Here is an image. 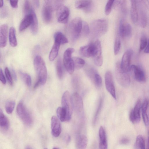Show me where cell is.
I'll return each mask as SVG.
<instances>
[{"instance_id":"obj_4","label":"cell","mask_w":149,"mask_h":149,"mask_svg":"<svg viewBox=\"0 0 149 149\" xmlns=\"http://www.w3.org/2000/svg\"><path fill=\"white\" fill-rule=\"evenodd\" d=\"M17 114L23 122L27 125H31L32 123V117L22 102H19L17 108Z\"/></svg>"},{"instance_id":"obj_45","label":"cell","mask_w":149,"mask_h":149,"mask_svg":"<svg viewBox=\"0 0 149 149\" xmlns=\"http://www.w3.org/2000/svg\"><path fill=\"white\" fill-rule=\"evenodd\" d=\"M121 46V42L119 38L117 37L115 40L114 45V53L116 55L119 53Z\"/></svg>"},{"instance_id":"obj_21","label":"cell","mask_w":149,"mask_h":149,"mask_svg":"<svg viewBox=\"0 0 149 149\" xmlns=\"http://www.w3.org/2000/svg\"><path fill=\"white\" fill-rule=\"evenodd\" d=\"M52 11L49 3H46L43 7L42 14V19L45 23H48L51 22Z\"/></svg>"},{"instance_id":"obj_26","label":"cell","mask_w":149,"mask_h":149,"mask_svg":"<svg viewBox=\"0 0 149 149\" xmlns=\"http://www.w3.org/2000/svg\"><path fill=\"white\" fill-rule=\"evenodd\" d=\"M0 126L1 129L4 131L8 130L9 127L8 120L1 109H0Z\"/></svg>"},{"instance_id":"obj_3","label":"cell","mask_w":149,"mask_h":149,"mask_svg":"<svg viewBox=\"0 0 149 149\" xmlns=\"http://www.w3.org/2000/svg\"><path fill=\"white\" fill-rule=\"evenodd\" d=\"M115 74L116 79L118 83L124 87H128L130 83L129 75L121 68L120 63L117 62L115 67Z\"/></svg>"},{"instance_id":"obj_29","label":"cell","mask_w":149,"mask_h":149,"mask_svg":"<svg viewBox=\"0 0 149 149\" xmlns=\"http://www.w3.org/2000/svg\"><path fill=\"white\" fill-rule=\"evenodd\" d=\"M54 42L60 45L63 44L68 42V40L65 36L61 32H56L54 35Z\"/></svg>"},{"instance_id":"obj_7","label":"cell","mask_w":149,"mask_h":149,"mask_svg":"<svg viewBox=\"0 0 149 149\" xmlns=\"http://www.w3.org/2000/svg\"><path fill=\"white\" fill-rule=\"evenodd\" d=\"M74 51V49L73 48H68L65 50L63 54V62L64 66L67 71L71 74H72L74 70L72 57V54Z\"/></svg>"},{"instance_id":"obj_27","label":"cell","mask_w":149,"mask_h":149,"mask_svg":"<svg viewBox=\"0 0 149 149\" xmlns=\"http://www.w3.org/2000/svg\"><path fill=\"white\" fill-rule=\"evenodd\" d=\"M139 18L140 25L143 28L145 27L147 24V19L146 13L143 9L139 6Z\"/></svg>"},{"instance_id":"obj_58","label":"cell","mask_w":149,"mask_h":149,"mask_svg":"<svg viewBox=\"0 0 149 149\" xmlns=\"http://www.w3.org/2000/svg\"><path fill=\"white\" fill-rule=\"evenodd\" d=\"M33 2L37 7H38L39 5V0H33Z\"/></svg>"},{"instance_id":"obj_17","label":"cell","mask_w":149,"mask_h":149,"mask_svg":"<svg viewBox=\"0 0 149 149\" xmlns=\"http://www.w3.org/2000/svg\"><path fill=\"white\" fill-rule=\"evenodd\" d=\"M93 5L92 0H77L75 3V7L77 9L83 10L87 12L91 10Z\"/></svg>"},{"instance_id":"obj_38","label":"cell","mask_w":149,"mask_h":149,"mask_svg":"<svg viewBox=\"0 0 149 149\" xmlns=\"http://www.w3.org/2000/svg\"><path fill=\"white\" fill-rule=\"evenodd\" d=\"M19 74L26 85L30 86L31 84V76L28 74L19 71Z\"/></svg>"},{"instance_id":"obj_28","label":"cell","mask_w":149,"mask_h":149,"mask_svg":"<svg viewBox=\"0 0 149 149\" xmlns=\"http://www.w3.org/2000/svg\"><path fill=\"white\" fill-rule=\"evenodd\" d=\"M60 45L58 43L54 42L49 54V59L50 61H54L57 56Z\"/></svg>"},{"instance_id":"obj_39","label":"cell","mask_w":149,"mask_h":149,"mask_svg":"<svg viewBox=\"0 0 149 149\" xmlns=\"http://www.w3.org/2000/svg\"><path fill=\"white\" fill-rule=\"evenodd\" d=\"M32 9L29 0H24L23 11L25 15L30 13Z\"/></svg>"},{"instance_id":"obj_20","label":"cell","mask_w":149,"mask_h":149,"mask_svg":"<svg viewBox=\"0 0 149 149\" xmlns=\"http://www.w3.org/2000/svg\"><path fill=\"white\" fill-rule=\"evenodd\" d=\"M99 135V148L101 149H107L108 147L107 141L105 130L103 127L100 128Z\"/></svg>"},{"instance_id":"obj_51","label":"cell","mask_w":149,"mask_h":149,"mask_svg":"<svg viewBox=\"0 0 149 149\" xmlns=\"http://www.w3.org/2000/svg\"><path fill=\"white\" fill-rule=\"evenodd\" d=\"M10 4L13 8H17L18 6V0H10Z\"/></svg>"},{"instance_id":"obj_56","label":"cell","mask_w":149,"mask_h":149,"mask_svg":"<svg viewBox=\"0 0 149 149\" xmlns=\"http://www.w3.org/2000/svg\"><path fill=\"white\" fill-rule=\"evenodd\" d=\"M145 6L149 10V1L148 0H141Z\"/></svg>"},{"instance_id":"obj_9","label":"cell","mask_w":149,"mask_h":149,"mask_svg":"<svg viewBox=\"0 0 149 149\" xmlns=\"http://www.w3.org/2000/svg\"><path fill=\"white\" fill-rule=\"evenodd\" d=\"M105 82L107 91L115 99H116V90L114 85L113 76L111 72H107L105 75Z\"/></svg>"},{"instance_id":"obj_62","label":"cell","mask_w":149,"mask_h":149,"mask_svg":"<svg viewBox=\"0 0 149 149\" xmlns=\"http://www.w3.org/2000/svg\"><path fill=\"white\" fill-rule=\"evenodd\" d=\"M148 147L149 148V137H148Z\"/></svg>"},{"instance_id":"obj_33","label":"cell","mask_w":149,"mask_h":149,"mask_svg":"<svg viewBox=\"0 0 149 149\" xmlns=\"http://www.w3.org/2000/svg\"><path fill=\"white\" fill-rule=\"evenodd\" d=\"M56 114L58 118L61 122L66 120L67 113L65 110L62 107H59L56 109Z\"/></svg>"},{"instance_id":"obj_14","label":"cell","mask_w":149,"mask_h":149,"mask_svg":"<svg viewBox=\"0 0 149 149\" xmlns=\"http://www.w3.org/2000/svg\"><path fill=\"white\" fill-rule=\"evenodd\" d=\"M130 71L133 74L135 79L139 82H144L146 80L145 73L143 70L140 67L135 65L131 66Z\"/></svg>"},{"instance_id":"obj_32","label":"cell","mask_w":149,"mask_h":149,"mask_svg":"<svg viewBox=\"0 0 149 149\" xmlns=\"http://www.w3.org/2000/svg\"><path fill=\"white\" fill-rule=\"evenodd\" d=\"M74 70H79L81 69L84 65L85 61L82 59L77 57H72Z\"/></svg>"},{"instance_id":"obj_37","label":"cell","mask_w":149,"mask_h":149,"mask_svg":"<svg viewBox=\"0 0 149 149\" xmlns=\"http://www.w3.org/2000/svg\"><path fill=\"white\" fill-rule=\"evenodd\" d=\"M65 0H51L49 3L52 11L56 10Z\"/></svg>"},{"instance_id":"obj_61","label":"cell","mask_w":149,"mask_h":149,"mask_svg":"<svg viewBox=\"0 0 149 149\" xmlns=\"http://www.w3.org/2000/svg\"><path fill=\"white\" fill-rule=\"evenodd\" d=\"M26 149H31L32 148H31L29 146H27L26 147V148H25Z\"/></svg>"},{"instance_id":"obj_40","label":"cell","mask_w":149,"mask_h":149,"mask_svg":"<svg viewBox=\"0 0 149 149\" xmlns=\"http://www.w3.org/2000/svg\"><path fill=\"white\" fill-rule=\"evenodd\" d=\"M115 0H108L106 4L105 13L107 15H108L111 13L113 8V3Z\"/></svg>"},{"instance_id":"obj_47","label":"cell","mask_w":149,"mask_h":149,"mask_svg":"<svg viewBox=\"0 0 149 149\" xmlns=\"http://www.w3.org/2000/svg\"><path fill=\"white\" fill-rule=\"evenodd\" d=\"M102 99H101L100 100L99 104L98 106L97 111L95 113V116L94 117V118L93 119V121L94 123H95V121L96 120V119H97V117L98 115V114H99V112H100V110L101 109V108L102 106Z\"/></svg>"},{"instance_id":"obj_52","label":"cell","mask_w":149,"mask_h":149,"mask_svg":"<svg viewBox=\"0 0 149 149\" xmlns=\"http://www.w3.org/2000/svg\"><path fill=\"white\" fill-rule=\"evenodd\" d=\"M129 118L130 121L133 123H136L135 120L133 113V109H132L130 112L129 115Z\"/></svg>"},{"instance_id":"obj_16","label":"cell","mask_w":149,"mask_h":149,"mask_svg":"<svg viewBox=\"0 0 149 149\" xmlns=\"http://www.w3.org/2000/svg\"><path fill=\"white\" fill-rule=\"evenodd\" d=\"M95 50L94 43L82 46L80 47L79 53L82 56L86 58H89L93 56Z\"/></svg>"},{"instance_id":"obj_48","label":"cell","mask_w":149,"mask_h":149,"mask_svg":"<svg viewBox=\"0 0 149 149\" xmlns=\"http://www.w3.org/2000/svg\"><path fill=\"white\" fill-rule=\"evenodd\" d=\"M0 16L2 18H5L8 14V10L6 7L1 8Z\"/></svg>"},{"instance_id":"obj_55","label":"cell","mask_w":149,"mask_h":149,"mask_svg":"<svg viewBox=\"0 0 149 149\" xmlns=\"http://www.w3.org/2000/svg\"><path fill=\"white\" fill-rule=\"evenodd\" d=\"M11 73L14 80L16 81L17 79V76L14 69L13 68H11Z\"/></svg>"},{"instance_id":"obj_5","label":"cell","mask_w":149,"mask_h":149,"mask_svg":"<svg viewBox=\"0 0 149 149\" xmlns=\"http://www.w3.org/2000/svg\"><path fill=\"white\" fill-rule=\"evenodd\" d=\"M62 107L66 111L67 116L66 121H69L71 118L73 108L71 96L69 91H65L63 94L61 100Z\"/></svg>"},{"instance_id":"obj_19","label":"cell","mask_w":149,"mask_h":149,"mask_svg":"<svg viewBox=\"0 0 149 149\" xmlns=\"http://www.w3.org/2000/svg\"><path fill=\"white\" fill-rule=\"evenodd\" d=\"M8 26L6 24H3L0 27V47H5L7 44Z\"/></svg>"},{"instance_id":"obj_41","label":"cell","mask_w":149,"mask_h":149,"mask_svg":"<svg viewBox=\"0 0 149 149\" xmlns=\"http://www.w3.org/2000/svg\"><path fill=\"white\" fill-rule=\"evenodd\" d=\"M147 43L148 41L146 36L144 35H143L140 39L139 52H141L146 48Z\"/></svg>"},{"instance_id":"obj_31","label":"cell","mask_w":149,"mask_h":149,"mask_svg":"<svg viewBox=\"0 0 149 149\" xmlns=\"http://www.w3.org/2000/svg\"><path fill=\"white\" fill-rule=\"evenodd\" d=\"M31 12L33 16V19L31 25V31L33 34L36 35L37 34L38 29V20L36 14L33 9Z\"/></svg>"},{"instance_id":"obj_53","label":"cell","mask_w":149,"mask_h":149,"mask_svg":"<svg viewBox=\"0 0 149 149\" xmlns=\"http://www.w3.org/2000/svg\"><path fill=\"white\" fill-rule=\"evenodd\" d=\"M70 137L68 134H65L63 137V140L66 144H68L70 141Z\"/></svg>"},{"instance_id":"obj_8","label":"cell","mask_w":149,"mask_h":149,"mask_svg":"<svg viewBox=\"0 0 149 149\" xmlns=\"http://www.w3.org/2000/svg\"><path fill=\"white\" fill-rule=\"evenodd\" d=\"M56 10L58 22L62 24L67 23L70 15L69 8L66 6L62 5Z\"/></svg>"},{"instance_id":"obj_11","label":"cell","mask_w":149,"mask_h":149,"mask_svg":"<svg viewBox=\"0 0 149 149\" xmlns=\"http://www.w3.org/2000/svg\"><path fill=\"white\" fill-rule=\"evenodd\" d=\"M132 54V51L129 49L125 52L123 56L120 67L125 72H127L130 71L131 60Z\"/></svg>"},{"instance_id":"obj_43","label":"cell","mask_w":149,"mask_h":149,"mask_svg":"<svg viewBox=\"0 0 149 149\" xmlns=\"http://www.w3.org/2000/svg\"><path fill=\"white\" fill-rule=\"evenodd\" d=\"M5 73L8 83L10 86H12L13 84L12 75L8 67L5 68Z\"/></svg>"},{"instance_id":"obj_10","label":"cell","mask_w":149,"mask_h":149,"mask_svg":"<svg viewBox=\"0 0 149 149\" xmlns=\"http://www.w3.org/2000/svg\"><path fill=\"white\" fill-rule=\"evenodd\" d=\"M119 32L120 36L123 38L130 37L132 33V28L128 23L123 19H120L119 24Z\"/></svg>"},{"instance_id":"obj_59","label":"cell","mask_w":149,"mask_h":149,"mask_svg":"<svg viewBox=\"0 0 149 149\" xmlns=\"http://www.w3.org/2000/svg\"><path fill=\"white\" fill-rule=\"evenodd\" d=\"M3 0H0V8H1L3 7Z\"/></svg>"},{"instance_id":"obj_60","label":"cell","mask_w":149,"mask_h":149,"mask_svg":"<svg viewBox=\"0 0 149 149\" xmlns=\"http://www.w3.org/2000/svg\"><path fill=\"white\" fill-rule=\"evenodd\" d=\"M50 0H44V1H45V2L46 3H48L49 1Z\"/></svg>"},{"instance_id":"obj_57","label":"cell","mask_w":149,"mask_h":149,"mask_svg":"<svg viewBox=\"0 0 149 149\" xmlns=\"http://www.w3.org/2000/svg\"><path fill=\"white\" fill-rule=\"evenodd\" d=\"M144 52L146 53H149V39L148 42L147 46L144 49Z\"/></svg>"},{"instance_id":"obj_15","label":"cell","mask_w":149,"mask_h":149,"mask_svg":"<svg viewBox=\"0 0 149 149\" xmlns=\"http://www.w3.org/2000/svg\"><path fill=\"white\" fill-rule=\"evenodd\" d=\"M51 129L52 134L54 136L57 137L59 136L61 131V125L58 118L55 116L51 118Z\"/></svg>"},{"instance_id":"obj_34","label":"cell","mask_w":149,"mask_h":149,"mask_svg":"<svg viewBox=\"0 0 149 149\" xmlns=\"http://www.w3.org/2000/svg\"><path fill=\"white\" fill-rule=\"evenodd\" d=\"M134 147L135 148H145V141L143 137L141 135L138 136L136 138Z\"/></svg>"},{"instance_id":"obj_2","label":"cell","mask_w":149,"mask_h":149,"mask_svg":"<svg viewBox=\"0 0 149 149\" xmlns=\"http://www.w3.org/2000/svg\"><path fill=\"white\" fill-rule=\"evenodd\" d=\"M90 27L91 31L93 35L96 37L101 36L107 31L108 20L104 18L96 19L92 22Z\"/></svg>"},{"instance_id":"obj_35","label":"cell","mask_w":149,"mask_h":149,"mask_svg":"<svg viewBox=\"0 0 149 149\" xmlns=\"http://www.w3.org/2000/svg\"><path fill=\"white\" fill-rule=\"evenodd\" d=\"M56 68L57 74L58 78L62 79L63 76V71L62 66L60 58H59L57 61L56 64Z\"/></svg>"},{"instance_id":"obj_1","label":"cell","mask_w":149,"mask_h":149,"mask_svg":"<svg viewBox=\"0 0 149 149\" xmlns=\"http://www.w3.org/2000/svg\"><path fill=\"white\" fill-rule=\"evenodd\" d=\"M33 65L38 77V79L34 86V88L35 89L46 83L47 77V71L45 61L39 55H37L35 57Z\"/></svg>"},{"instance_id":"obj_50","label":"cell","mask_w":149,"mask_h":149,"mask_svg":"<svg viewBox=\"0 0 149 149\" xmlns=\"http://www.w3.org/2000/svg\"><path fill=\"white\" fill-rule=\"evenodd\" d=\"M0 79L2 83L3 84H5L6 80L1 68L0 69Z\"/></svg>"},{"instance_id":"obj_46","label":"cell","mask_w":149,"mask_h":149,"mask_svg":"<svg viewBox=\"0 0 149 149\" xmlns=\"http://www.w3.org/2000/svg\"><path fill=\"white\" fill-rule=\"evenodd\" d=\"M142 111V117L144 124L146 126H147L149 123L148 118L146 113V111Z\"/></svg>"},{"instance_id":"obj_36","label":"cell","mask_w":149,"mask_h":149,"mask_svg":"<svg viewBox=\"0 0 149 149\" xmlns=\"http://www.w3.org/2000/svg\"><path fill=\"white\" fill-rule=\"evenodd\" d=\"M15 106V102L13 100L8 101L5 104V109L6 112L8 114L11 113L13 112Z\"/></svg>"},{"instance_id":"obj_49","label":"cell","mask_w":149,"mask_h":149,"mask_svg":"<svg viewBox=\"0 0 149 149\" xmlns=\"http://www.w3.org/2000/svg\"><path fill=\"white\" fill-rule=\"evenodd\" d=\"M148 104L149 102L148 100L147 99H145L141 105V110L147 111L148 107Z\"/></svg>"},{"instance_id":"obj_22","label":"cell","mask_w":149,"mask_h":149,"mask_svg":"<svg viewBox=\"0 0 149 149\" xmlns=\"http://www.w3.org/2000/svg\"><path fill=\"white\" fill-rule=\"evenodd\" d=\"M33 19V16L30 13L25 15L19 24V30L21 32L26 29L31 25Z\"/></svg>"},{"instance_id":"obj_30","label":"cell","mask_w":149,"mask_h":149,"mask_svg":"<svg viewBox=\"0 0 149 149\" xmlns=\"http://www.w3.org/2000/svg\"><path fill=\"white\" fill-rule=\"evenodd\" d=\"M9 39L10 45L13 47L17 45V41L16 36L15 30L13 27H11L9 32Z\"/></svg>"},{"instance_id":"obj_54","label":"cell","mask_w":149,"mask_h":149,"mask_svg":"<svg viewBox=\"0 0 149 149\" xmlns=\"http://www.w3.org/2000/svg\"><path fill=\"white\" fill-rule=\"evenodd\" d=\"M130 140L126 138H124L122 139L120 141V143L122 145H126L128 144L130 142Z\"/></svg>"},{"instance_id":"obj_44","label":"cell","mask_w":149,"mask_h":149,"mask_svg":"<svg viewBox=\"0 0 149 149\" xmlns=\"http://www.w3.org/2000/svg\"><path fill=\"white\" fill-rule=\"evenodd\" d=\"M93 79L95 85L97 87H100L102 84V79L101 76L96 73L94 75Z\"/></svg>"},{"instance_id":"obj_12","label":"cell","mask_w":149,"mask_h":149,"mask_svg":"<svg viewBox=\"0 0 149 149\" xmlns=\"http://www.w3.org/2000/svg\"><path fill=\"white\" fill-rule=\"evenodd\" d=\"M94 44L95 47V52L93 56L94 62L96 65L101 66L103 62L101 42L99 40H97L94 43Z\"/></svg>"},{"instance_id":"obj_23","label":"cell","mask_w":149,"mask_h":149,"mask_svg":"<svg viewBox=\"0 0 149 149\" xmlns=\"http://www.w3.org/2000/svg\"><path fill=\"white\" fill-rule=\"evenodd\" d=\"M113 8L114 9H119L123 14L127 13V9L126 0H115Z\"/></svg>"},{"instance_id":"obj_18","label":"cell","mask_w":149,"mask_h":149,"mask_svg":"<svg viewBox=\"0 0 149 149\" xmlns=\"http://www.w3.org/2000/svg\"><path fill=\"white\" fill-rule=\"evenodd\" d=\"M131 3L130 15L132 22L134 24L138 21L139 15L137 7L139 3L138 0H130Z\"/></svg>"},{"instance_id":"obj_24","label":"cell","mask_w":149,"mask_h":149,"mask_svg":"<svg viewBox=\"0 0 149 149\" xmlns=\"http://www.w3.org/2000/svg\"><path fill=\"white\" fill-rule=\"evenodd\" d=\"M88 143L87 137L84 135H80L77 137L76 141V146L79 149L86 148Z\"/></svg>"},{"instance_id":"obj_25","label":"cell","mask_w":149,"mask_h":149,"mask_svg":"<svg viewBox=\"0 0 149 149\" xmlns=\"http://www.w3.org/2000/svg\"><path fill=\"white\" fill-rule=\"evenodd\" d=\"M141 106V102L139 99L137 100L134 108L133 109L136 123H139L140 120V110Z\"/></svg>"},{"instance_id":"obj_13","label":"cell","mask_w":149,"mask_h":149,"mask_svg":"<svg viewBox=\"0 0 149 149\" xmlns=\"http://www.w3.org/2000/svg\"><path fill=\"white\" fill-rule=\"evenodd\" d=\"M71 99L73 109L77 112H81L83 109V102L80 95L74 92L71 96Z\"/></svg>"},{"instance_id":"obj_42","label":"cell","mask_w":149,"mask_h":149,"mask_svg":"<svg viewBox=\"0 0 149 149\" xmlns=\"http://www.w3.org/2000/svg\"><path fill=\"white\" fill-rule=\"evenodd\" d=\"M90 32V28L88 23L82 21L81 33L85 36L88 35Z\"/></svg>"},{"instance_id":"obj_6","label":"cell","mask_w":149,"mask_h":149,"mask_svg":"<svg viewBox=\"0 0 149 149\" xmlns=\"http://www.w3.org/2000/svg\"><path fill=\"white\" fill-rule=\"evenodd\" d=\"M82 21L79 17L73 19L69 25L71 34L74 39H77L79 37L81 33Z\"/></svg>"}]
</instances>
